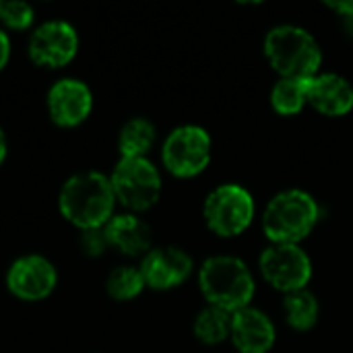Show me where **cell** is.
Wrapping results in <instances>:
<instances>
[{
	"mask_svg": "<svg viewBox=\"0 0 353 353\" xmlns=\"http://www.w3.org/2000/svg\"><path fill=\"white\" fill-rule=\"evenodd\" d=\"M114 188L110 178L99 172H79L70 176L58 194L60 215L74 228H103L114 217Z\"/></svg>",
	"mask_w": 353,
	"mask_h": 353,
	"instance_id": "1",
	"label": "cell"
},
{
	"mask_svg": "<svg viewBox=\"0 0 353 353\" xmlns=\"http://www.w3.org/2000/svg\"><path fill=\"white\" fill-rule=\"evenodd\" d=\"M199 288L209 306L234 314L250 304L254 296V277L242 259L217 254L203 263L199 271Z\"/></svg>",
	"mask_w": 353,
	"mask_h": 353,
	"instance_id": "2",
	"label": "cell"
},
{
	"mask_svg": "<svg viewBox=\"0 0 353 353\" xmlns=\"http://www.w3.org/2000/svg\"><path fill=\"white\" fill-rule=\"evenodd\" d=\"M265 54L281 79L310 81L319 74L323 52L316 39L298 25H277L265 37Z\"/></svg>",
	"mask_w": 353,
	"mask_h": 353,
	"instance_id": "3",
	"label": "cell"
},
{
	"mask_svg": "<svg viewBox=\"0 0 353 353\" xmlns=\"http://www.w3.org/2000/svg\"><path fill=\"white\" fill-rule=\"evenodd\" d=\"M321 217L316 201L298 188L283 190L271 199L263 215V230L273 244H298Z\"/></svg>",
	"mask_w": 353,
	"mask_h": 353,
	"instance_id": "4",
	"label": "cell"
},
{
	"mask_svg": "<svg viewBox=\"0 0 353 353\" xmlns=\"http://www.w3.org/2000/svg\"><path fill=\"white\" fill-rule=\"evenodd\" d=\"M114 196L132 213L151 209L161 194L159 170L147 157H120L110 176Z\"/></svg>",
	"mask_w": 353,
	"mask_h": 353,
	"instance_id": "5",
	"label": "cell"
},
{
	"mask_svg": "<svg viewBox=\"0 0 353 353\" xmlns=\"http://www.w3.org/2000/svg\"><path fill=\"white\" fill-rule=\"evenodd\" d=\"M254 217V199L238 184L217 186L205 201V221L221 238L240 236Z\"/></svg>",
	"mask_w": 353,
	"mask_h": 353,
	"instance_id": "6",
	"label": "cell"
},
{
	"mask_svg": "<svg viewBox=\"0 0 353 353\" xmlns=\"http://www.w3.org/2000/svg\"><path fill=\"white\" fill-rule=\"evenodd\" d=\"M163 165L178 178H192L201 174L211 161V137L196 124L174 128L161 149Z\"/></svg>",
	"mask_w": 353,
	"mask_h": 353,
	"instance_id": "7",
	"label": "cell"
},
{
	"mask_svg": "<svg viewBox=\"0 0 353 353\" xmlns=\"http://www.w3.org/2000/svg\"><path fill=\"white\" fill-rule=\"evenodd\" d=\"M261 275L283 294L306 290L312 277V263L298 244H273L259 261Z\"/></svg>",
	"mask_w": 353,
	"mask_h": 353,
	"instance_id": "8",
	"label": "cell"
},
{
	"mask_svg": "<svg viewBox=\"0 0 353 353\" xmlns=\"http://www.w3.org/2000/svg\"><path fill=\"white\" fill-rule=\"evenodd\" d=\"M29 58L43 68H62L79 52V33L66 21H46L33 29L27 46Z\"/></svg>",
	"mask_w": 353,
	"mask_h": 353,
	"instance_id": "9",
	"label": "cell"
},
{
	"mask_svg": "<svg viewBox=\"0 0 353 353\" xmlns=\"http://www.w3.org/2000/svg\"><path fill=\"white\" fill-rule=\"evenodd\" d=\"M58 283L56 267L41 254H25L6 271V288L21 302L46 300Z\"/></svg>",
	"mask_w": 353,
	"mask_h": 353,
	"instance_id": "10",
	"label": "cell"
},
{
	"mask_svg": "<svg viewBox=\"0 0 353 353\" xmlns=\"http://www.w3.org/2000/svg\"><path fill=\"white\" fill-rule=\"evenodd\" d=\"M93 110V93L81 79H60L48 91V114L56 126L83 124Z\"/></svg>",
	"mask_w": 353,
	"mask_h": 353,
	"instance_id": "11",
	"label": "cell"
},
{
	"mask_svg": "<svg viewBox=\"0 0 353 353\" xmlns=\"http://www.w3.org/2000/svg\"><path fill=\"white\" fill-rule=\"evenodd\" d=\"M141 273L151 290H172L182 285L188 275L192 273V259L176 248V246H161V248H151L141 263Z\"/></svg>",
	"mask_w": 353,
	"mask_h": 353,
	"instance_id": "12",
	"label": "cell"
},
{
	"mask_svg": "<svg viewBox=\"0 0 353 353\" xmlns=\"http://www.w3.org/2000/svg\"><path fill=\"white\" fill-rule=\"evenodd\" d=\"M230 337L240 353H269L275 343V327L265 312L246 306L232 314Z\"/></svg>",
	"mask_w": 353,
	"mask_h": 353,
	"instance_id": "13",
	"label": "cell"
},
{
	"mask_svg": "<svg viewBox=\"0 0 353 353\" xmlns=\"http://www.w3.org/2000/svg\"><path fill=\"white\" fill-rule=\"evenodd\" d=\"M308 103L325 116H345L353 108V87L335 72L316 74L308 81Z\"/></svg>",
	"mask_w": 353,
	"mask_h": 353,
	"instance_id": "14",
	"label": "cell"
},
{
	"mask_svg": "<svg viewBox=\"0 0 353 353\" xmlns=\"http://www.w3.org/2000/svg\"><path fill=\"white\" fill-rule=\"evenodd\" d=\"M110 248L126 256H145L151 250V228L132 213L114 215L105 223Z\"/></svg>",
	"mask_w": 353,
	"mask_h": 353,
	"instance_id": "15",
	"label": "cell"
},
{
	"mask_svg": "<svg viewBox=\"0 0 353 353\" xmlns=\"http://www.w3.org/2000/svg\"><path fill=\"white\" fill-rule=\"evenodd\" d=\"M155 143V126L147 118L128 120L118 134V149L122 157H145Z\"/></svg>",
	"mask_w": 353,
	"mask_h": 353,
	"instance_id": "16",
	"label": "cell"
},
{
	"mask_svg": "<svg viewBox=\"0 0 353 353\" xmlns=\"http://www.w3.org/2000/svg\"><path fill=\"white\" fill-rule=\"evenodd\" d=\"M285 321L296 331H310L319 321V302L308 290L285 294L283 300Z\"/></svg>",
	"mask_w": 353,
	"mask_h": 353,
	"instance_id": "17",
	"label": "cell"
},
{
	"mask_svg": "<svg viewBox=\"0 0 353 353\" xmlns=\"http://www.w3.org/2000/svg\"><path fill=\"white\" fill-rule=\"evenodd\" d=\"M230 331H232V314L221 308L207 306L194 319V335L205 345H217L225 341L230 337Z\"/></svg>",
	"mask_w": 353,
	"mask_h": 353,
	"instance_id": "18",
	"label": "cell"
},
{
	"mask_svg": "<svg viewBox=\"0 0 353 353\" xmlns=\"http://www.w3.org/2000/svg\"><path fill=\"white\" fill-rule=\"evenodd\" d=\"M147 288L141 269L137 267H116L105 281V292L112 300L116 302H128L134 300L137 296H141V292Z\"/></svg>",
	"mask_w": 353,
	"mask_h": 353,
	"instance_id": "19",
	"label": "cell"
},
{
	"mask_svg": "<svg viewBox=\"0 0 353 353\" xmlns=\"http://www.w3.org/2000/svg\"><path fill=\"white\" fill-rule=\"evenodd\" d=\"M306 89H308V81L279 79L271 91V103H273L275 112H279L283 116L298 114L304 108V103H308Z\"/></svg>",
	"mask_w": 353,
	"mask_h": 353,
	"instance_id": "20",
	"label": "cell"
},
{
	"mask_svg": "<svg viewBox=\"0 0 353 353\" xmlns=\"http://www.w3.org/2000/svg\"><path fill=\"white\" fill-rule=\"evenodd\" d=\"M35 10L27 2H0V23L14 31H25L31 27Z\"/></svg>",
	"mask_w": 353,
	"mask_h": 353,
	"instance_id": "21",
	"label": "cell"
},
{
	"mask_svg": "<svg viewBox=\"0 0 353 353\" xmlns=\"http://www.w3.org/2000/svg\"><path fill=\"white\" fill-rule=\"evenodd\" d=\"M79 248L89 259L101 256L110 248V242H108V236H105V225L103 228L81 230V234H79Z\"/></svg>",
	"mask_w": 353,
	"mask_h": 353,
	"instance_id": "22",
	"label": "cell"
},
{
	"mask_svg": "<svg viewBox=\"0 0 353 353\" xmlns=\"http://www.w3.org/2000/svg\"><path fill=\"white\" fill-rule=\"evenodd\" d=\"M8 58H10V39H8V35L0 29V70L6 66Z\"/></svg>",
	"mask_w": 353,
	"mask_h": 353,
	"instance_id": "23",
	"label": "cell"
},
{
	"mask_svg": "<svg viewBox=\"0 0 353 353\" xmlns=\"http://www.w3.org/2000/svg\"><path fill=\"white\" fill-rule=\"evenodd\" d=\"M4 157H6V137H4V130L0 126V165L4 161Z\"/></svg>",
	"mask_w": 353,
	"mask_h": 353,
	"instance_id": "24",
	"label": "cell"
},
{
	"mask_svg": "<svg viewBox=\"0 0 353 353\" xmlns=\"http://www.w3.org/2000/svg\"><path fill=\"white\" fill-rule=\"evenodd\" d=\"M345 21L350 23V27H352V29H353V14H352V17H345Z\"/></svg>",
	"mask_w": 353,
	"mask_h": 353,
	"instance_id": "25",
	"label": "cell"
}]
</instances>
